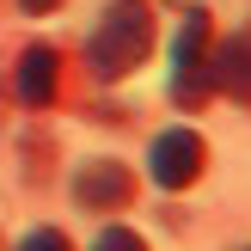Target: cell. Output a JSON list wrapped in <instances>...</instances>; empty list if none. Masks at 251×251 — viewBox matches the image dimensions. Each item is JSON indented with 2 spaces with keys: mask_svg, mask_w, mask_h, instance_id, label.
<instances>
[{
  "mask_svg": "<svg viewBox=\"0 0 251 251\" xmlns=\"http://www.w3.org/2000/svg\"><path fill=\"white\" fill-rule=\"evenodd\" d=\"M86 55H92V74H98V80L135 74L147 55H153V6H147V0H117V6L98 19Z\"/></svg>",
  "mask_w": 251,
  "mask_h": 251,
  "instance_id": "obj_1",
  "label": "cell"
},
{
  "mask_svg": "<svg viewBox=\"0 0 251 251\" xmlns=\"http://www.w3.org/2000/svg\"><path fill=\"white\" fill-rule=\"evenodd\" d=\"M208 92H215V25L208 12H184L178 43H172V98L196 110L208 104Z\"/></svg>",
  "mask_w": 251,
  "mask_h": 251,
  "instance_id": "obj_2",
  "label": "cell"
},
{
  "mask_svg": "<svg viewBox=\"0 0 251 251\" xmlns=\"http://www.w3.org/2000/svg\"><path fill=\"white\" fill-rule=\"evenodd\" d=\"M202 166H208V141L196 129H166L147 147V172H153L159 190H190L202 178Z\"/></svg>",
  "mask_w": 251,
  "mask_h": 251,
  "instance_id": "obj_3",
  "label": "cell"
},
{
  "mask_svg": "<svg viewBox=\"0 0 251 251\" xmlns=\"http://www.w3.org/2000/svg\"><path fill=\"white\" fill-rule=\"evenodd\" d=\"M129 196H135V172L123 159H86L74 172V202L92 215H117V208H129Z\"/></svg>",
  "mask_w": 251,
  "mask_h": 251,
  "instance_id": "obj_4",
  "label": "cell"
},
{
  "mask_svg": "<svg viewBox=\"0 0 251 251\" xmlns=\"http://www.w3.org/2000/svg\"><path fill=\"white\" fill-rule=\"evenodd\" d=\"M55 86H61V55L49 43H31L19 55V68H12V92H19V104H31V110L55 104Z\"/></svg>",
  "mask_w": 251,
  "mask_h": 251,
  "instance_id": "obj_5",
  "label": "cell"
},
{
  "mask_svg": "<svg viewBox=\"0 0 251 251\" xmlns=\"http://www.w3.org/2000/svg\"><path fill=\"white\" fill-rule=\"evenodd\" d=\"M215 86L227 98H239V104H251V19L215 49Z\"/></svg>",
  "mask_w": 251,
  "mask_h": 251,
  "instance_id": "obj_6",
  "label": "cell"
},
{
  "mask_svg": "<svg viewBox=\"0 0 251 251\" xmlns=\"http://www.w3.org/2000/svg\"><path fill=\"white\" fill-rule=\"evenodd\" d=\"M12 251H74V245H68V233H55V227H31Z\"/></svg>",
  "mask_w": 251,
  "mask_h": 251,
  "instance_id": "obj_7",
  "label": "cell"
},
{
  "mask_svg": "<svg viewBox=\"0 0 251 251\" xmlns=\"http://www.w3.org/2000/svg\"><path fill=\"white\" fill-rule=\"evenodd\" d=\"M92 251H147V239L129 233V227H104V233L92 239Z\"/></svg>",
  "mask_w": 251,
  "mask_h": 251,
  "instance_id": "obj_8",
  "label": "cell"
},
{
  "mask_svg": "<svg viewBox=\"0 0 251 251\" xmlns=\"http://www.w3.org/2000/svg\"><path fill=\"white\" fill-rule=\"evenodd\" d=\"M19 6H25V12H55L61 0H19Z\"/></svg>",
  "mask_w": 251,
  "mask_h": 251,
  "instance_id": "obj_9",
  "label": "cell"
}]
</instances>
